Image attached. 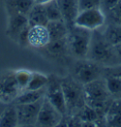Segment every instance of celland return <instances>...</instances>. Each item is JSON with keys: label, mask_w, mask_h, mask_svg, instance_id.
Returning a JSON list of instances; mask_svg holds the SVG:
<instances>
[{"label": "cell", "mask_w": 121, "mask_h": 127, "mask_svg": "<svg viewBox=\"0 0 121 127\" xmlns=\"http://www.w3.org/2000/svg\"><path fill=\"white\" fill-rule=\"evenodd\" d=\"M86 58L103 66L119 65L114 46L106 40L99 29L92 32L91 42Z\"/></svg>", "instance_id": "6da1fadb"}, {"label": "cell", "mask_w": 121, "mask_h": 127, "mask_svg": "<svg viewBox=\"0 0 121 127\" xmlns=\"http://www.w3.org/2000/svg\"><path fill=\"white\" fill-rule=\"evenodd\" d=\"M61 84L65 100L67 115H76L85 105L83 85L71 75L61 77Z\"/></svg>", "instance_id": "7a4b0ae2"}, {"label": "cell", "mask_w": 121, "mask_h": 127, "mask_svg": "<svg viewBox=\"0 0 121 127\" xmlns=\"http://www.w3.org/2000/svg\"><path fill=\"white\" fill-rule=\"evenodd\" d=\"M91 37L92 31L76 25L68 28V34L66 40L70 55L77 59L86 58L91 42Z\"/></svg>", "instance_id": "3957f363"}, {"label": "cell", "mask_w": 121, "mask_h": 127, "mask_svg": "<svg viewBox=\"0 0 121 127\" xmlns=\"http://www.w3.org/2000/svg\"><path fill=\"white\" fill-rule=\"evenodd\" d=\"M104 67L99 64L89 59H78L73 64L71 76L84 85L90 82L103 77Z\"/></svg>", "instance_id": "277c9868"}, {"label": "cell", "mask_w": 121, "mask_h": 127, "mask_svg": "<svg viewBox=\"0 0 121 127\" xmlns=\"http://www.w3.org/2000/svg\"><path fill=\"white\" fill-rule=\"evenodd\" d=\"M46 89H47L46 98L50 101V103L63 116L67 115L65 100H64L62 84H61V77L57 76L56 74L49 75Z\"/></svg>", "instance_id": "5b68a950"}, {"label": "cell", "mask_w": 121, "mask_h": 127, "mask_svg": "<svg viewBox=\"0 0 121 127\" xmlns=\"http://www.w3.org/2000/svg\"><path fill=\"white\" fill-rule=\"evenodd\" d=\"M106 14L100 8H93L80 11L75 19L74 25L87 29L89 31H96L105 25Z\"/></svg>", "instance_id": "8992f818"}, {"label": "cell", "mask_w": 121, "mask_h": 127, "mask_svg": "<svg viewBox=\"0 0 121 127\" xmlns=\"http://www.w3.org/2000/svg\"><path fill=\"white\" fill-rule=\"evenodd\" d=\"M20 93L14 71L9 70L0 73V101L11 103Z\"/></svg>", "instance_id": "52a82bcc"}, {"label": "cell", "mask_w": 121, "mask_h": 127, "mask_svg": "<svg viewBox=\"0 0 121 127\" xmlns=\"http://www.w3.org/2000/svg\"><path fill=\"white\" fill-rule=\"evenodd\" d=\"M43 98L31 103L15 104L18 115V126H35L40 108L44 101Z\"/></svg>", "instance_id": "ba28073f"}, {"label": "cell", "mask_w": 121, "mask_h": 127, "mask_svg": "<svg viewBox=\"0 0 121 127\" xmlns=\"http://www.w3.org/2000/svg\"><path fill=\"white\" fill-rule=\"evenodd\" d=\"M63 115L50 103V101L45 97L43 104L40 108L38 119L35 126L54 127L58 126L63 120Z\"/></svg>", "instance_id": "9c48e42d"}, {"label": "cell", "mask_w": 121, "mask_h": 127, "mask_svg": "<svg viewBox=\"0 0 121 127\" xmlns=\"http://www.w3.org/2000/svg\"><path fill=\"white\" fill-rule=\"evenodd\" d=\"M85 101H108L113 100L109 90L106 85L105 79L103 77L94 80L83 85Z\"/></svg>", "instance_id": "30bf717a"}, {"label": "cell", "mask_w": 121, "mask_h": 127, "mask_svg": "<svg viewBox=\"0 0 121 127\" xmlns=\"http://www.w3.org/2000/svg\"><path fill=\"white\" fill-rule=\"evenodd\" d=\"M107 88L113 99L121 98V64L105 66L103 72Z\"/></svg>", "instance_id": "8fae6325"}, {"label": "cell", "mask_w": 121, "mask_h": 127, "mask_svg": "<svg viewBox=\"0 0 121 127\" xmlns=\"http://www.w3.org/2000/svg\"><path fill=\"white\" fill-rule=\"evenodd\" d=\"M28 47L41 49L50 42L48 29L46 26H31L28 30Z\"/></svg>", "instance_id": "7c38bea8"}, {"label": "cell", "mask_w": 121, "mask_h": 127, "mask_svg": "<svg viewBox=\"0 0 121 127\" xmlns=\"http://www.w3.org/2000/svg\"><path fill=\"white\" fill-rule=\"evenodd\" d=\"M28 26L29 25H28V20H27L26 15L17 13V12L11 13V14H10L7 35L16 42L19 34Z\"/></svg>", "instance_id": "4fadbf2b"}, {"label": "cell", "mask_w": 121, "mask_h": 127, "mask_svg": "<svg viewBox=\"0 0 121 127\" xmlns=\"http://www.w3.org/2000/svg\"><path fill=\"white\" fill-rule=\"evenodd\" d=\"M57 2L62 12L63 21L66 23L68 28L72 27L79 12L78 0H57Z\"/></svg>", "instance_id": "5bb4252c"}, {"label": "cell", "mask_w": 121, "mask_h": 127, "mask_svg": "<svg viewBox=\"0 0 121 127\" xmlns=\"http://www.w3.org/2000/svg\"><path fill=\"white\" fill-rule=\"evenodd\" d=\"M66 37L62 38V39H58V40H54V41H50L45 48H41V49H45L46 52L48 53L51 58H64L65 55H67V54L70 55Z\"/></svg>", "instance_id": "9a60e30c"}, {"label": "cell", "mask_w": 121, "mask_h": 127, "mask_svg": "<svg viewBox=\"0 0 121 127\" xmlns=\"http://www.w3.org/2000/svg\"><path fill=\"white\" fill-rule=\"evenodd\" d=\"M27 20L28 25L31 26H47L48 23V19L45 7L42 4H37L35 3L34 6L31 8V10L27 13Z\"/></svg>", "instance_id": "2e32d148"}, {"label": "cell", "mask_w": 121, "mask_h": 127, "mask_svg": "<svg viewBox=\"0 0 121 127\" xmlns=\"http://www.w3.org/2000/svg\"><path fill=\"white\" fill-rule=\"evenodd\" d=\"M46 27L48 29L50 41L65 38L68 34V26L63 20L48 21Z\"/></svg>", "instance_id": "e0dca14e"}, {"label": "cell", "mask_w": 121, "mask_h": 127, "mask_svg": "<svg viewBox=\"0 0 121 127\" xmlns=\"http://www.w3.org/2000/svg\"><path fill=\"white\" fill-rule=\"evenodd\" d=\"M18 126V115L14 103H9L0 115V127Z\"/></svg>", "instance_id": "ac0fdd59"}, {"label": "cell", "mask_w": 121, "mask_h": 127, "mask_svg": "<svg viewBox=\"0 0 121 127\" xmlns=\"http://www.w3.org/2000/svg\"><path fill=\"white\" fill-rule=\"evenodd\" d=\"M47 89L44 87L42 89L38 90H25L21 92L15 98L12 103L14 104H21V103H31L41 100L46 97Z\"/></svg>", "instance_id": "d6986e66"}, {"label": "cell", "mask_w": 121, "mask_h": 127, "mask_svg": "<svg viewBox=\"0 0 121 127\" xmlns=\"http://www.w3.org/2000/svg\"><path fill=\"white\" fill-rule=\"evenodd\" d=\"M34 4V0H7V9L10 14L17 12L27 15Z\"/></svg>", "instance_id": "ffe728a7"}, {"label": "cell", "mask_w": 121, "mask_h": 127, "mask_svg": "<svg viewBox=\"0 0 121 127\" xmlns=\"http://www.w3.org/2000/svg\"><path fill=\"white\" fill-rule=\"evenodd\" d=\"M103 36L112 46L121 43V24L110 23L102 32Z\"/></svg>", "instance_id": "44dd1931"}, {"label": "cell", "mask_w": 121, "mask_h": 127, "mask_svg": "<svg viewBox=\"0 0 121 127\" xmlns=\"http://www.w3.org/2000/svg\"><path fill=\"white\" fill-rule=\"evenodd\" d=\"M48 82V76L40 72H32L30 81L26 90H38L46 87Z\"/></svg>", "instance_id": "7402d4cb"}, {"label": "cell", "mask_w": 121, "mask_h": 127, "mask_svg": "<svg viewBox=\"0 0 121 127\" xmlns=\"http://www.w3.org/2000/svg\"><path fill=\"white\" fill-rule=\"evenodd\" d=\"M44 7H45V11L48 16V21L63 20L57 0H51L48 3L44 4Z\"/></svg>", "instance_id": "603a6c76"}, {"label": "cell", "mask_w": 121, "mask_h": 127, "mask_svg": "<svg viewBox=\"0 0 121 127\" xmlns=\"http://www.w3.org/2000/svg\"><path fill=\"white\" fill-rule=\"evenodd\" d=\"M31 71H29L27 69H18V70L14 71L16 82H17V85L19 86V89L21 90V92L25 91L27 87V85L31 78Z\"/></svg>", "instance_id": "cb8c5ba5"}, {"label": "cell", "mask_w": 121, "mask_h": 127, "mask_svg": "<svg viewBox=\"0 0 121 127\" xmlns=\"http://www.w3.org/2000/svg\"><path fill=\"white\" fill-rule=\"evenodd\" d=\"M106 18L108 17L111 20V23L121 24V0L116 4L113 9L106 12Z\"/></svg>", "instance_id": "d4e9b609"}, {"label": "cell", "mask_w": 121, "mask_h": 127, "mask_svg": "<svg viewBox=\"0 0 121 127\" xmlns=\"http://www.w3.org/2000/svg\"><path fill=\"white\" fill-rule=\"evenodd\" d=\"M79 11L93 9V8H100V0H78Z\"/></svg>", "instance_id": "484cf974"}, {"label": "cell", "mask_w": 121, "mask_h": 127, "mask_svg": "<svg viewBox=\"0 0 121 127\" xmlns=\"http://www.w3.org/2000/svg\"><path fill=\"white\" fill-rule=\"evenodd\" d=\"M105 124L108 126H121V115L120 114H106Z\"/></svg>", "instance_id": "4316f807"}, {"label": "cell", "mask_w": 121, "mask_h": 127, "mask_svg": "<svg viewBox=\"0 0 121 127\" xmlns=\"http://www.w3.org/2000/svg\"><path fill=\"white\" fill-rule=\"evenodd\" d=\"M28 30H29V26L26 27V29L19 34L18 39H17V41H16L21 47H24V48L28 47V39H27V36H28Z\"/></svg>", "instance_id": "83f0119b"}, {"label": "cell", "mask_w": 121, "mask_h": 127, "mask_svg": "<svg viewBox=\"0 0 121 127\" xmlns=\"http://www.w3.org/2000/svg\"><path fill=\"white\" fill-rule=\"evenodd\" d=\"M120 0H100V9L104 12H108L113 9Z\"/></svg>", "instance_id": "f1b7e54d"}, {"label": "cell", "mask_w": 121, "mask_h": 127, "mask_svg": "<svg viewBox=\"0 0 121 127\" xmlns=\"http://www.w3.org/2000/svg\"><path fill=\"white\" fill-rule=\"evenodd\" d=\"M114 49H115V53H116L117 61H118L119 64H121V43L114 46Z\"/></svg>", "instance_id": "f546056e"}, {"label": "cell", "mask_w": 121, "mask_h": 127, "mask_svg": "<svg viewBox=\"0 0 121 127\" xmlns=\"http://www.w3.org/2000/svg\"><path fill=\"white\" fill-rule=\"evenodd\" d=\"M8 105V103H5V102H2V101H0V115H1V113L4 111V109H5L6 107Z\"/></svg>", "instance_id": "4dcf8cb0"}, {"label": "cell", "mask_w": 121, "mask_h": 127, "mask_svg": "<svg viewBox=\"0 0 121 127\" xmlns=\"http://www.w3.org/2000/svg\"><path fill=\"white\" fill-rule=\"evenodd\" d=\"M49 1H51V0H34L35 3H37V4H42V5L46 4V3H48V2H49Z\"/></svg>", "instance_id": "1f68e13d"}]
</instances>
